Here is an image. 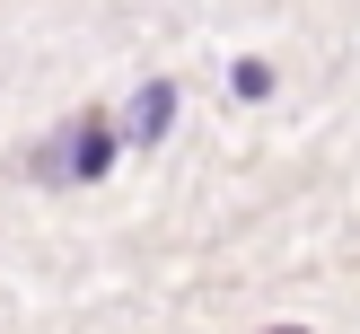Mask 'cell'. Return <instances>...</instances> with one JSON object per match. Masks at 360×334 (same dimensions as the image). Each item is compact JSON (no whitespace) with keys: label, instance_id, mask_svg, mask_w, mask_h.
Listing matches in <instances>:
<instances>
[{"label":"cell","instance_id":"obj_2","mask_svg":"<svg viewBox=\"0 0 360 334\" xmlns=\"http://www.w3.org/2000/svg\"><path fill=\"white\" fill-rule=\"evenodd\" d=\"M167 115H176V88H141V115H132V132H141V141H158V132H167Z\"/></svg>","mask_w":360,"mask_h":334},{"label":"cell","instance_id":"obj_3","mask_svg":"<svg viewBox=\"0 0 360 334\" xmlns=\"http://www.w3.org/2000/svg\"><path fill=\"white\" fill-rule=\"evenodd\" d=\"M229 88H238V97H264V88H273V62H238V70H229Z\"/></svg>","mask_w":360,"mask_h":334},{"label":"cell","instance_id":"obj_4","mask_svg":"<svg viewBox=\"0 0 360 334\" xmlns=\"http://www.w3.org/2000/svg\"><path fill=\"white\" fill-rule=\"evenodd\" d=\"M264 334H299V326H264Z\"/></svg>","mask_w":360,"mask_h":334},{"label":"cell","instance_id":"obj_1","mask_svg":"<svg viewBox=\"0 0 360 334\" xmlns=\"http://www.w3.org/2000/svg\"><path fill=\"white\" fill-rule=\"evenodd\" d=\"M35 167L44 176H105L115 167V123H105V105L70 115V132H53L44 150H35Z\"/></svg>","mask_w":360,"mask_h":334}]
</instances>
